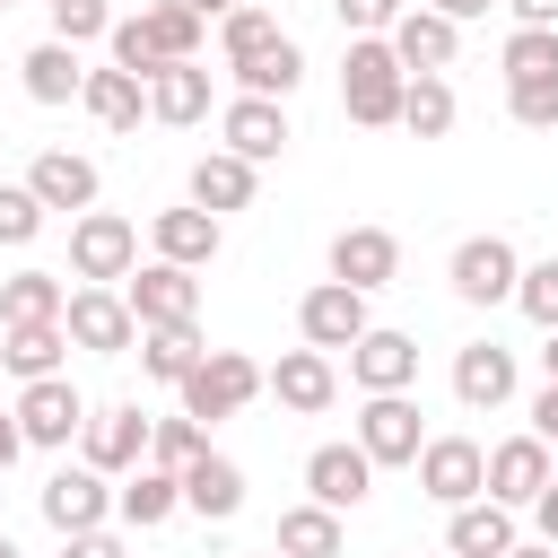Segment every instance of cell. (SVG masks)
Listing matches in <instances>:
<instances>
[{
  "mask_svg": "<svg viewBox=\"0 0 558 558\" xmlns=\"http://www.w3.org/2000/svg\"><path fill=\"white\" fill-rule=\"evenodd\" d=\"M532 523H541V541H549V549H558V471H549V488H541V497H532Z\"/></svg>",
  "mask_w": 558,
  "mask_h": 558,
  "instance_id": "7dc6e473",
  "label": "cell"
},
{
  "mask_svg": "<svg viewBox=\"0 0 558 558\" xmlns=\"http://www.w3.org/2000/svg\"><path fill=\"white\" fill-rule=\"evenodd\" d=\"M384 44H392V61H401L410 78H445V70H453V52H462V26H453V17H436V9H401Z\"/></svg>",
  "mask_w": 558,
  "mask_h": 558,
  "instance_id": "5bb4252c",
  "label": "cell"
},
{
  "mask_svg": "<svg viewBox=\"0 0 558 558\" xmlns=\"http://www.w3.org/2000/svg\"><path fill=\"white\" fill-rule=\"evenodd\" d=\"M523 78H558V35L549 26H514L506 35V87H523Z\"/></svg>",
  "mask_w": 558,
  "mask_h": 558,
  "instance_id": "74e56055",
  "label": "cell"
},
{
  "mask_svg": "<svg viewBox=\"0 0 558 558\" xmlns=\"http://www.w3.org/2000/svg\"><path fill=\"white\" fill-rule=\"evenodd\" d=\"M288 140H296V131H288V105H270V96H235V105L218 113V148L244 157V166H270Z\"/></svg>",
  "mask_w": 558,
  "mask_h": 558,
  "instance_id": "9a60e30c",
  "label": "cell"
},
{
  "mask_svg": "<svg viewBox=\"0 0 558 558\" xmlns=\"http://www.w3.org/2000/svg\"><path fill=\"white\" fill-rule=\"evenodd\" d=\"M183 9H192V17H201V26H209V17H227V9H235V0H183Z\"/></svg>",
  "mask_w": 558,
  "mask_h": 558,
  "instance_id": "816d5d0a",
  "label": "cell"
},
{
  "mask_svg": "<svg viewBox=\"0 0 558 558\" xmlns=\"http://www.w3.org/2000/svg\"><path fill=\"white\" fill-rule=\"evenodd\" d=\"M331 279L357 288V296L392 288V279H401V235H392V227H340V235H331Z\"/></svg>",
  "mask_w": 558,
  "mask_h": 558,
  "instance_id": "4fadbf2b",
  "label": "cell"
},
{
  "mask_svg": "<svg viewBox=\"0 0 558 558\" xmlns=\"http://www.w3.org/2000/svg\"><path fill=\"white\" fill-rule=\"evenodd\" d=\"M17 453H26V436H17V410H0V471H17Z\"/></svg>",
  "mask_w": 558,
  "mask_h": 558,
  "instance_id": "681fc988",
  "label": "cell"
},
{
  "mask_svg": "<svg viewBox=\"0 0 558 558\" xmlns=\"http://www.w3.org/2000/svg\"><path fill=\"white\" fill-rule=\"evenodd\" d=\"M253 192H262V166H244V157H227V148H209V157L192 166V209H209V218L253 209Z\"/></svg>",
  "mask_w": 558,
  "mask_h": 558,
  "instance_id": "484cf974",
  "label": "cell"
},
{
  "mask_svg": "<svg viewBox=\"0 0 558 558\" xmlns=\"http://www.w3.org/2000/svg\"><path fill=\"white\" fill-rule=\"evenodd\" d=\"M270 549H279V558H340V549H349V532H340V514H331V506H314V497H305V506H288V514H279V541H270Z\"/></svg>",
  "mask_w": 558,
  "mask_h": 558,
  "instance_id": "d6a6232c",
  "label": "cell"
},
{
  "mask_svg": "<svg viewBox=\"0 0 558 558\" xmlns=\"http://www.w3.org/2000/svg\"><path fill=\"white\" fill-rule=\"evenodd\" d=\"M44 235V201L26 183H0V244H35Z\"/></svg>",
  "mask_w": 558,
  "mask_h": 558,
  "instance_id": "7bdbcfd3",
  "label": "cell"
},
{
  "mask_svg": "<svg viewBox=\"0 0 558 558\" xmlns=\"http://www.w3.org/2000/svg\"><path fill=\"white\" fill-rule=\"evenodd\" d=\"M148 244H157V262H174V270H209L218 244H227V227L183 201V209H157V218H148Z\"/></svg>",
  "mask_w": 558,
  "mask_h": 558,
  "instance_id": "44dd1931",
  "label": "cell"
},
{
  "mask_svg": "<svg viewBox=\"0 0 558 558\" xmlns=\"http://www.w3.org/2000/svg\"><path fill=\"white\" fill-rule=\"evenodd\" d=\"M209 453V427L201 418H148V471H183V462H201Z\"/></svg>",
  "mask_w": 558,
  "mask_h": 558,
  "instance_id": "8d00e7d4",
  "label": "cell"
},
{
  "mask_svg": "<svg viewBox=\"0 0 558 558\" xmlns=\"http://www.w3.org/2000/svg\"><path fill=\"white\" fill-rule=\"evenodd\" d=\"M410 471H418V488L453 514V506H471V497H480V480H488V445H471V436H427Z\"/></svg>",
  "mask_w": 558,
  "mask_h": 558,
  "instance_id": "8fae6325",
  "label": "cell"
},
{
  "mask_svg": "<svg viewBox=\"0 0 558 558\" xmlns=\"http://www.w3.org/2000/svg\"><path fill=\"white\" fill-rule=\"evenodd\" d=\"M453 113H462V105H453L445 78H410V87H401V131H410V140H445Z\"/></svg>",
  "mask_w": 558,
  "mask_h": 558,
  "instance_id": "d590c367",
  "label": "cell"
},
{
  "mask_svg": "<svg viewBox=\"0 0 558 558\" xmlns=\"http://www.w3.org/2000/svg\"><path fill=\"white\" fill-rule=\"evenodd\" d=\"M105 35H113V9L105 0H52V44L78 52V44H105Z\"/></svg>",
  "mask_w": 558,
  "mask_h": 558,
  "instance_id": "ab89813d",
  "label": "cell"
},
{
  "mask_svg": "<svg viewBox=\"0 0 558 558\" xmlns=\"http://www.w3.org/2000/svg\"><path fill=\"white\" fill-rule=\"evenodd\" d=\"M549 488V445L523 427V436H506V445H488V480H480V497L488 506H532Z\"/></svg>",
  "mask_w": 558,
  "mask_h": 558,
  "instance_id": "ac0fdd59",
  "label": "cell"
},
{
  "mask_svg": "<svg viewBox=\"0 0 558 558\" xmlns=\"http://www.w3.org/2000/svg\"><path fill=\"white\" fill-rule=\"evenodd\" d=\"M418 9H436V17H453V26H462V17H488L497 0H418Z\"/></svg>",
  "mask_w": 558,
  "mask_h": 558,
  "instance_id": "f907efd6",
  "label": "cell"
},
{
  "mask_svg": "<svg viewBox=\"0 0 558 558\" xmlns=\"http://www.w3.org/2000/svg\"><path fill=\"white\" fill-rule=\"evenodd\" d=\"M340 9V35L357 44V35H392V17L410 9V0H331Z\"/></svg>",
  "mask_w": 558,
  "mask_h": 558,
  "instance_id": "ee69618b",
  "label": "cell"
},
{
  "mask_svg": "<svg viewBox=\"0 0 558 558\" xmlns=\"http://www.w3.org/2000/svg\"><path fill=\"white\" fill-rule=\"evenodd\" d=\"M61 349H70V331H61V323H0V366H9L17 384L61 375Z\"/></svg>",
  "mask_w": 558,
  "mask_h": 558,
  "instance_id": "83f0119b",
  "label": "cell"
},
{
  "mask_svg": "<svg viewBox=\"0 0 558 558\" xmlns=\"http://www.w3.org/2000/svg\"><path fill=\"white\" fill-rule=\"evenodd\" d=\"M532 436L558 445V384H541V401H532Z\"/></svg>",
  "mask_w": 558,
  "mask_h": 558,
  "instance_id": "bcb514c9",
  "label": "cell"
},
{
  "mask_svg": "<svg viewBox=\"0 0 558 558\" xmlns=\"http://www.w3.org/2000/svg\"><path fill=\"white\" fill-rule=\"evenodd\" d=\"M305 497L331 506V514H357V506L375 497V462H366L357 445H314V453H305Z\"/></svg>",
  "mask_w": 558,
  "mask_h": 558,
  "instance_id": "d6986e66",
  "label": "cell"
},
{
  "mask_svg": "<svg viewBox=\"0 0 558 558\" xmlns=\"http://www.w3.org/2000/svg\"><path fill=\"white\" fill-rule=\"evenodd\" d=\"M541 340H549V349H541V375L558 384V331H541Z\"/></svg>",
  "mask_w": 558,
  "mask_h": 558,
  "instance_id": "f5cc1de1",
  "label": "cell"
},
{
  "mask_svg": "<svg viewBox=\"0 0 558 558\" xmlns=\"http://www.w3.org/2000/svg\"><path fill=\"white\" fill-rule=\"evenodd\" d=\"M113 514H122L131 532H157V523H174V514H183V480H174V471H148V462H140V471H131V480L113 488Z\"/></svg>",
  "mask_w": 558,
  "mask_h": 558,
  "instance_id": "f1b7e54d",
  "label": "cell"
},
{
  "mask_svg": "<svg viewBox=\"0 0 558 558\" xmlns=\"http://www.w3.org/2000/svg\"><path fill=\"white\" fill-rule=\"evenodd\" d=\"M140 35H148V52L157 61H201V17L183 9V0H157V9H140Z\"/></svg>",
  "mask_w": 558,
  "mask_h": 558,
  "instance_id": "e575fe53",
  "label": "cell"
},
{
  "mask_svg": "<svg viewBox=\"0 0 558 558\" xmlns=\"http://www.w3.org/2000/svg\"><path fill=\"white\" fill-rule=\"evenodd\" d=\"M26 192L44 201V218H52V209L87 218V209H96V192H105V174H96V157H78V148H44V157L26 166Z\"/></svg>",
  "mask_w": 558,
  "mask_h": 558,
  "instance_id": "2e32d148",
  "label": "cell"
},
{
  "mask_svg": "<svg viewBox=\"0 0 558 558\" xmlns=\"http://www.w3.org/2000/svg\"><path fill=\"white\" fill-rule=\"evenodd\" d=\"M506 113H514L523 131H558V78H523V87H506Z\"/></svg>",
  "mask_w": 558,
  "mask_h": 558,
  "instance_id": "b9f144b4",
  "label": "cell"
},
{
  "mask_svg": "<svg viewBox=\"0 0 558 558\" xmlns=\"http://www.w3.org/2000/svg\"><path fill=\"white\" fill-rule=\"evenodd\" d=\"M140 270V227L122 209H87L70 218V279L78 288H122Z\"/></svg>",
  "mask_w": 558,
  "mask_h": 558,
  "instance_id": "7a4b0ae2",
  "label": "cell"
},
{
  "mask_svg": "<svg viewBox=\"0 0 558 558\" xmlns=\"http://www.w3.org/2000/svg\"><path fill=\"white\" fill-rule=\"evenodd\" d=\"M523 532H514V506H488V497H471V506H453L445 514V558H506Z\"/></svg>",
  "mask_w": 558,
  "mask_h": 558,
  "instance_id": "603a6c76",
  "label": "cell"
},
{
  "mask_svg": "<svg viewBox=\"0 0 558 558\" xmlns=\"http://www.w3.org/2000/svg\"><path fill=\"white\" fill-rule=\"evenodd\" d=\"M9 410H17V436H26V445H44V453H61V445L87 427V401H78V384H70V375H44V384H26Z\"/></svg>",
  "mask_w": 558,
  "mask_h": 558,
  "instance_id": "7c38bea8",
  "label": "cell"
},
{
  "mask_svg": "<svg viewBox=\"0 0 558 558\" xmlns=\"http://www.w3.org/2000/svg\"><path fill=\"white\" fill-rule=\"evenodd\" d=\"M506 9H514V26H549L558 35V0H506Z\"/></svg>",
  "mask_w": 558,
  "mask_h": 558,
  "instance_id": "c3c4849f",
  "label": "cell"
},
{
  "mask_svg": "<svg viewBox=\"0 0 558 558\" xmlns=\"http://www.w3.org/2000/svg\"><path fill=\"white\" fill-rule=\"evenodd\" d=\"M514 305H523V323L558 331V262H523V279H514Z\"/></svg>",
  "mask_w": 558,
  "mask_h": 558,
  "instance_id": "60d3db41",
  "label": "cell"
},
{
  "mask_svg": "<svg viewBox=\"0 0 558 558\" xmlns=\"http://www.w3.org/2000/svg\"><path fill=\"white\" fill-rule=\"evenodd\" d=\"M296 331H305V349H357L366 331H375V314H366V296L357 288H340V279H323V288H305L296 296Z\"/></svg>",
  "mask_w": 558,
  "mask_h": 558,
  "instance_id": "30bf717a",
  "label": "cell"
},
{
  "mask_svg": "<svg viewBox=\"0 0 558 558\" xmlns=\"http://www.w3.org/2000/svg\"><path fill=\"white\" fill-rule=\"evenodd\" d=\"M453 401H462V410H497V401H514V349H497V340L453 349Z\"/></svg>",
  "mask_w": 558,
  "mask_h": 558,
  "instance_id": "7402d4cb",
  "label": "cell"
},
{
  "mask_svg": "<svg viewBox=\"0 0 558 558\" xmlns=\"http://www.w3.org/2000/svg\"><path fill=\"white\" fill-rule=\"evenodd\" d=\"M506 558H558V549H549V541H514Z\"/></svg>",
  "mask_w": 558,
  "mask_h": 558,
  "instance_id": "db71d44e",
  "label": "cell"
},
{
  "mask_svg": "<svg viewBox=\"0 0 558 558\" xmlns=\"http://www.w3.org/2000/svg\"><path fill=\"white\" fill-rule=\"evenodd\" d=\"M174 401H183V418L218 427V418H235V410H253V401H262V366H253L244 349H209V357L174 384Z\"/></svg>",
  "mask_w": 558,
  "mask_h": 558,
  "instance_id": "3957f363",
  "label": "cell"
},
{
  "mask_svg": "<svg viewBox=\"0 0 558 558\" xmlns=\"http://www.w3.org/2000/svg\"><path fill=\"white\" fill-rule=\"evenodd\" d=\"M262 558H279V549H262Z\"/></svg>",
  "mask_w": 558,
  "mask_h": 558,
  "instance_id": "6f0895ef",
  "label": "cell"
},
{
  "mask_svg": "<svg viewBox=\"0 0 558 558\" xmlns=\"http://www.w3.org/2000/svg\"><path fill=\"white\" fill-rule=\"evenodd\" d=\"M401 87H410V70L392 61V44L384 35H357L349 61H340V113L357 131H392L401 122Z\"/></svg>",
  "mask_w": 558,
  "mask_h": 558,
  "instance_id": "6da1fadb",
  "label": "cell"
},
{
  "mask_svg": "<svg viewBox=\"0 0 558 558\" xmlns=\"http://www.w3.org/2000/svg\"><path fill=\"white\" fill-rule=\"evenodd\" d=\"M148 122H166V131L209 122V70H201V61H166V70L148 78Z\"/></svg>",
  "mask_w": 558,
  "mask_h": 558,
  "instance_id": "cb8c5ba5",
  "label": "cell"
},
{
  "mask_svg": "<svg viewBox=\"0 0 558 558\" xmlns=\"http://www.w3.org/2000/svg\"><path fill=\"white\" fill-rule=\"evenodd\" d=\"M122 305L140 331H166V323H201V270H174V262H140L122 279Z\"/></svg>",
  "mask_w": 558,
  "mask_h": 558,
  "instance_id": "5b68a950",
  "label": "cell"
},
{
  "mask_svg": "<svg viewBox=\"0 0 558 558\" xmlns=\"http://www.w3.org/2000/svg\"><path fill=\"white\" fill-rule=\"evenodd\" d=\"M78 462L105 471V480H131V471L148 462V410H140V401H105V410H87V427H78Z\"/></svg>",
  "mask_w": 558,
  "mask_h": 558,
  "instance_id": "277c9868",
  "label": "cell"
},
{
  "mask_svg": "<svg viewBox=\"0 0 558 558\" xmlns=\"http://www.w3.org/2000/svg\"><path fill=\"white\" fill-rule=\"evenodd\" d=\"M349 384H357V392H410V384H418V340L392 331V323H375V331L349 349Z\"/></svg>",
  "mask_w": 558,
  "mask_h": 558,
  "instance_id": "ffe728a7",
  "label": "cell"
},
{
  "mask_svg": "<svg viewBox=\"0 0 558 558\" xmlns=\"http://www.w3.org/2000/svg\"><path fill=\"white\" fill-rule=\"evenodd\" d=\"M0 558H26V549H17V541H9V532H0Z\"/></svg>",
  "mask_w": 558,
  "mask_h": 558,
  "instance_id": "11a10c76",
  "label": "cell"
},
{
  "mask_svg": "<svg viewBox=\"0 0 558 558\" xmlns=\"http://www.w3.org/2000/svg\"><path fill=\"white\" fill-rule=\"evenodd\" d=\"M270 35H279V17H270V9H253V0H235V9L218 17V52H227V61H244V52H262Z\"/></svg>",
  "mask_w": 558,
  "mask_h": 558,
  "instance_id": "f35d334b",
  "label": "cell"
},
{
  "mask_svg": "<svg viewBox=\"0 0 558 558\" xmlns=\"http://www.w3.org/2000/svg\"><path fill=\"white\" fill-rule=\"evenodd\" d=\"M35 506H44V523L70 541V532H105V514H113V480L105 471H87V462H61L44 488H35Z\"/></svg>",
  "mask_w": 558,
  "mask_h": 558,
  "instance_id": "9c48e42d",
  "label": "cell"
},
{
  "mask_svg": "<svg viewBox=\"0 0 558 558\" xmlns=\"http://www.w3.org/2000/svg\"><path fill=\"white\" fill-rule=\"evenodd\" d=\"M445 279H453V296H462V305H506V296H514V279H523V253H514L506 235H462V244H453V262H445Z\"/></svg>",
  "mask_w": 558,
  "mask_h": 558,
  "instance_id": "8992f818",
  "label": "cell"
},
{
  "mask_svg": "<svg viewBox=\"0 0 558 558\" xmlns=\"http://www.w3.org/2000/svg\"><path fill=\"white\" fill-rule=\"evenodd\" d=\"M174 480H183V506H192L201 523H235V514H244V471H235L227 453H201V462H183Z\"/></svg>",
  "mask_w": 558,
  "mask_h": 558,
  "instance_id": "d4e9b609",
  "label": "cell"
},
{
  "mask_svg": "<svg viewBox=\"0 0 558 558\" xmlns=\"http://www.w3.org/2000/svg\"><path fill=\"white\" fill-rule=\"evenodd\" d=\"M375 471H392V462H418V445H427V427H418V401L410 392H366V410H357V436H349Z\"/></svg>",
  "mask_w": 558,
  "mask_h": 558,
  "instance_id": "ba28073f",
  "label": "cell"
},
{
  "mask_svg": "<svg viewBox=\"0 0 558 558\" xmlns=\"http://www.w3.org/2000/svg\"><path fill=\"white\" fill-rule=\"evenodd\" d=\"M262 392H279V410H296V418H323L340 401V375L323 349H279V366H262Z\"/></svg>",
  "mask_w": 558,
  "mask_h": 558,
  "instance_id": "e0dca14e",
  "label": "cell"
},
{
  "mask_svg": "<svg viewBox=\"0 0 558 558\" xmlns=\"http://www.w3.org/2000/svg\"><path fill=\"white\" fill-rule=\"evenodd\" d=\"M17 78H26V96H35V105H70V96L87 87V70H78V52H70V44H52V35H44V44H26V61H17Z\"/></svg>",
  "mask_w": 558,
  "mask_h": 558,
  "instance_id": "1f68e13d",
  "label": "cell"
},
{
  "mask_svg": "<svg viewBox=\"0 0 558 558\" xmlns=\"http://www.w3.org/2000/svg\"><path fill=\"white\" fill-rule=\"evenodd\" d=\"M61 331H70V349H87V357H122V349H140V323H131L122 288H70Z\"/></svg>",
  "mask_w": 558,
  "mask_h": 558,
  "instance_id": "52a82bcc",
  "label": "cell"
},
{
  "mask_svg": "<svg viewBox=\"0 0 558 558\" xmlns=\"http://www.w3.org/2000/svg\"><path fill=\"white\" fill-rule=\"evenodd\" d=\"M61 305H70V279H61V270H17V279H0V323H61Z\"/></svg>",
  "mask_w": 558,
  "mask_h": 558,
  "instance_id": "836d02e7",
  "label": "cell"
},
{
  "mask_svg": "<svg viewBox=\"0 0 558 558\" xmlns=\"http://www.w3.org/2000/svg\"><path fill=\"white\" fill-rule=\"evenodd\" d=\"M227 70H235V87H244V96L288 105V96H296V78H305V52H296V35H270L262 52H244V61H227Z\"/></svg>",
  "mask_w": 558,
  "mask_h": 558,
  "instance_id": "4316f807",
  "label": "cell"
},
{
  "mask_svg": "<svg viewBox=\"0 0 558 558\" xmlns=\"http://www.w3.org/2000/svg\"><path fill=\"white\" fill-rule=\"evenodd\" d=\"M78 105L105 122V131H140V113H148V78H131V70H87V87H78Z\"/></svg>",
  "mask_w": 558,
  "mask_h": 558,
  "instance_id": "f546056e",
  "label": "cell"
},
{
  "mask_svg": "<svg viewBox=\"0 0 558 558\" xmlns=\"http://www.w3.org/2000/svg\"><path fill=\"white\" fill-rule=\"evenodd\" d=\"M61 558H131V541H122L113 523H105V532H70V541H61Z\"/></svg>",
  "mask_w": 558,
  "mask_h": 558,
  "instance_id": "f6af8a7d",
  "label": "cell"
},
{
  "mask_svg": "<svg viewBox=\"0 0 558 558\" xmlns=\"http://www.w3.org/2000/svg\"><path fill=\"white\" fill-rule=\"evenodd\" d=\"M201 357H209L201 323H166V331H140V375H148V384H166V392H174V384H183Z\"/></svg>",
  "mask_w": 558,
  "mask_h": 558,
  "instance_id": "4dcf8cb0",
  "label": "cell"
},
{
  "mask_svg": "<svg viewBox=\"0 0 558 558\" xmlns=\"http://www.w3.org/2000/svg\"><path fill=\"white\" fill-rule=\"evenodd\" d=\"M0 9H17V0H0Z\"/></svg>",
  "mask_w": 558,
  "mask_h": 558,
  "instance_id": "9f6ffc18",
  "label": "cell"
}]
</instances>
